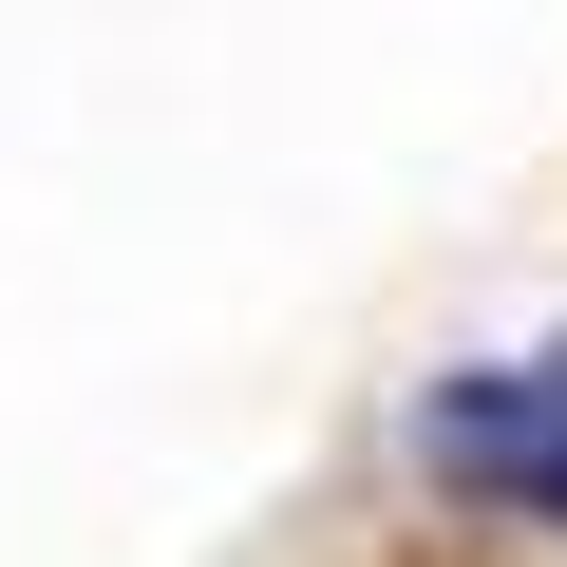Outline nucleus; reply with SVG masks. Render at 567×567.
Wrapping results in <instances>:
<instances>
[{"instance_id": "nucleus-1", "label": "nucleus", "mask_w": 567, "mask_h": 567, "mask_svg": "<svg viewBox=\"0 0 567 567\" xmlns=\"http://www.w3.org/2000/svg\"><path fill=\"white\" fill-rule=\"evenodd\" d=\"M416 473L567 529V341H548V360H473V379H435V398H416Z\"/></svg>"}]
</instances>
